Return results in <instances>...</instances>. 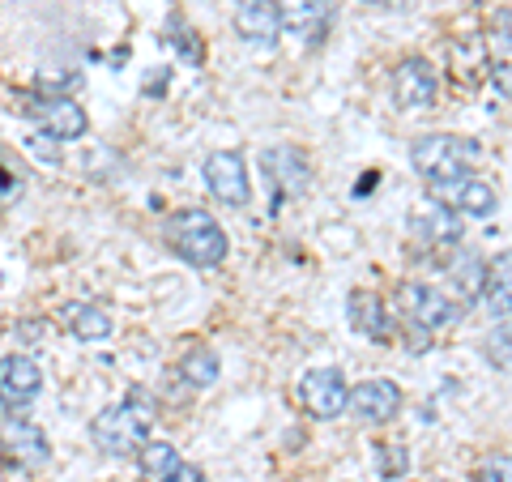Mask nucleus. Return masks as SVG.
Returning <instances> with one entry per match:
<instances>
[{"label":"nucleus","instance_id":"f257e3e1","mask_svg":"<svg viewBox=\"0 0 512 482\" xmlns=\"http://www.w3.org/2000/svg\"><path fill=\"white\" fill-rule=\"evenodd\" d=\"M167 244L171 252L180 256V261L197 265V269H214L227 261V231L218 227V222L205 214V210H180L167 218Z\"/></svg>","mask_w":512,"mask_h":482},{"label":"nucleus","instance_id":"f03ea898","mask_svg":"<svg viewBox=\"0 0 512 482\" xmlns=\"http://www.w3.org/2000/svg\"><path fill=\"white\" fill-rule=\"evenodd\" d=\"M150 427H154V406H146L141 393H133L124 406L103 410L99 419L90 423V436L107 457H128L150 440Z\"/></svg>","mask_w":512,"mask_h":482},{"label":"nucleus","instance_id":"7ed1b4c3","mask_svg":"<svg viewBox=\"0 0 512 482\" xmlns=\"http://www.w3.org/2000/svg\"><path fill=\"white\" fill-rule=\"evenodd\" d=\"M470 146L466 141H457V137H448V133H431V137H419L414 141V150H410V163L414 171L423 175V180L431 188H444V184H461V180H470Z\"/></svg>","mask_w":512,"mask_h":482},{"label":"nucleus","instance_id":"20e7f679","mask_svg":"<svg viewBox=\"0 0 512 482\" xmlns=\"http://www.w3.org/2000/svg\"><path fill=\"white\" fill-rule=\"evenodd\" d=\"M397 312L406 316V325L414 333H436V329H448L453 320L461 316V308L448 295H440L436 286H419V282H410L397 291Z\"/></svg>","mask_w":512,"mask_h":482},{"label":"nucleus","instance_id":"39448f33","mask_svg":"<svg viewBox=\"0 0 512 482\" xmlns=\"http://www.w3.org/2000/svg\"><path fill=\"white\" fill-rule=\"evenodd\" d=\"M205 188L214 192L222 205H231V210H244L252 201V180H248V167L244 158L235 150H218L205 158Z\"/></svg>","mask_w":512,"mask_h":482},{"label":"nucleus","instance_id":"423d86ee","mask_svg":"<svg viewBox=\"0 0 512 482\" xmlns=\"http://www.w3.org/2000/svg\"><path fill=\"white\" fill-rule=\"evenodd\" d=\"M393 99H397V107H406V111L436 107V99H440L436 69H431L427 60H419V56L402 60L397 64V73H393Z\"/></svg>","mask_w":512,"mask_h":482},{"label":"nucleus","instance_id":"0eeeda50","mask_svg":"<svg viewBox=\"0 0 512 482\" xmlns=\"http://www.w3.org/2000/svg\"><path fill=\"white\" fill-rule=\"evenodd\" d=\"M299 401L312 419H338L346 410V380L338 367H316L299 384Z\"/></svg>","mask_w":512,"mask_h":482},{"label":"nucleus","instance_id":"6e6552de","mask_svg":"<svg viewBox=\"0 0 512 482\" xmlns=\"http://www.w3.org/2000/svg\"><path fill=\"white\" fill-rule=\"evenodd\" d=\"M30 120H39L43 133H52L56 141H77L86 137V111L82 103H73L69 94H56V99H30Z\"/></svg>","mask_w":512,"mask_h":482},{"label":"nucleus","instance_id":"1a4fd4ad","mask_svg":"<svg viewBox=\"0 0 512 482\" xmlns=\"http://www.w3.org/2000/svg\"><path fill=\"white\" fill-rule=\"evenodd\" d=\"M346 410L359 423H389L402 410V389L393 380H363L359 389H346Z\"/></svg>","mask_w":512,"mask_h":482},{"label":"nucleus","instance_id":"9d476101","mask_svg":"<svg viewBox=\"0 0 512 482\" xmlns=\"http://www.w3.org/2000/svg\"><path fill=\"white\" fill-rule=\"evenodd\" d=\"M39 389H43V372L35 359H26V355L0 359V406L22 410L39 397Z\"/></svg>","mask_w":512,"mask_h":482},{"label":"nucleus","instance_id":"9b49d317","mask_svg":"<svg viewBox=\"0 0 512 482\" xmlns=\"http://www.w3.org/2000/svg\"><path fill=\"white\" fill-rule=\"evenodd\" d=\"M265 180L274 184V201L282 205L286 197H299L303 188H308V158H303L299 150L291 146H278V150H269L265 154Z\"/></svg>","mask_w":512,"mask_h":482},{"label":"nucleus","instance_id":"f8f14e48","mask_svg":"<svg viewBox=\"0 0 512 482\" xmlns=\"http://www.w3.org/2000/svg\"><path fill=\"white\" fill-rule=\"evenodd\" d=\"M410 231H414V239H423V244H453L461 235V214L453 205L431 197V201H419L410 210Z\"/></svg>","mask_w":512,"mask_h":482},{"label":"nucleus","instance_id":"ddd939ff","mask_svg":"<svg viewBox=\"0 0 512 482\" xmlns=\"http://www.w3.org/2000/svg\"><path fill=\"white\" fill-rule=\"evenodd\" d=\"M278 9V26L291 30V35L303 39H320L329 26V13H333V0H274Z\"/></svg>","mask_w":512,"mask_h":482},{"label":"nucleus","instance_id":"4468645a","mask_svg":"<svg viewBox=\"0 0 512 482\" xmlns=\"http://www.w3.org/2000/svg\"><path fill=\"white\" fill-rule=\"evenodd\" d=\"M235 30L244 35L248 43H261V47H274L278 39V9L274 0H239L235 5Z\"/></svg>","mask_w":512,"mask_h":482},{"label":"nucleus","instance_id":"2eb2a0df","mask_svg":"<svg viewBox=\"0 0 512 482\" xmlns=\"http://www.w3.org/2000/svg\"><path fill=\"white\" fill-rule=\"evenodd\" d=\"M346 316H350V329L363 333V337H372V342H389V337H393V316H389V308H384L372 291H355V295H350Z\"/></svg>","mask_w":512,"mask_h":482},{"label":"nucleus","instance_id":"dca6fc26","mask_svg":"<svg viewBox=\"0 0 512 482\" xmlns=\"http://www.w3.org/2000/svg\"><path fill=\"white\" fill-rule=\"evenodd\" d=\"M436 201H453V210L470 214V218H487L495 214V205H500V197H495V188L483 184V180H461V184H444L436 188Z\"/></svg>","mask_w":512,"mask_h":482},{"label":"nucleus","instance_id":"f3484780","mask_svg":"<svg viewBox=\"0 0 512 482\" xmlns=\"http://www.w3.org/2000/svg\"><path fill=\"white\" fill-rule=\"evenodd\" d=\"M0 444H5V453L18 465H43L47 461V436L39 427H30V423H9L5 436H0Z\"/></svg>","mask_w":512,"mask_h":482},{"label":"nucleus","instance_id":"a211bd4d","mask_svg":"<svg viewBox=\"0 0 512 482\" xmlns=\"http://www.w3.org/2000/svg\"><path fill=\"white\" fill-rule=\"evenodd\" d=\"M141 453V474H146V482H167L175 474V465H180V453H175V444H163V440H146L137 448Z\"/></svg>","mask_w":512,"mask_h":482},{"label":"nucleus","instance_id":"6ab92c4d","mask_svg":"<svg viewBox=\"0 0 512 482\" xmlns=\"http://www.w3.org/2000/svg\"><path fill=\"white\" fill-rule=\"evenodd\" d=\"M180 372L188 384H197V389H210V384L218 380V355L214 350H205V346H192L184 363H180Z\"/></svg>","mask_w":512,"mask_h":482},{"label":"nucleus","instance_id":"aec40b11","mask_svg":"<svg viewBox=\"0 0 512 482\" xmlns=\"http://www.w3.org/2000/svg\"><path fill=\"white\" fill-rule=\"evenodd\" d=\"M69 329L82 337V342H103V337L111 333V316L103 308H69Z\"/></svg>","mask_w":512,"mask_h":482},{"label":"nucleus","instance_id":"412c9836","mask_svg":"<svg viewBox=\"0 0 512 482\" xmlns=\"http://www.w3.org/2000/svg\"><path fill=\"white\" fill-rule=\"evenodd\" d=\"M483 291H487V303H491V312L508 320V252L487 269V282H483Z\"/></svg>","mask_w":512,"mask_h":482},{"label":"nucleus","instance_id":"4be33fe9","mask_svg":"<svg viewBox=\"0 0 512 482\" xmlns=\"http://www.w3.org/2000/svg\"><path fill=\"white\" fill-rule=\"evenodd\" d=\"M487 265L478 261L474 252H466L461 256V265H457V286H461V299H478L483 295V282H487V273H483Z\"/></svg>","mask_w":512,"mask_h":482},{"label":"nucleus","instance_id":"5701e85b","mask_svg":"<svg viewBox=\"0 0 512 482\" xmlns=\"http://www.w3.org/2000/svg\"><path fill=\"white\" fill-rule=\"evenodd\" d=\"M77 82H82V77L69 73V69H39L35 94H39V99H56V94H69Z\"/></svg>","mask_w":512,"mask_h":482},{"label":"nucleus","instance_id":"b1692460","mask_svg":"<svg viewBox=\"0 0 512 482\" xmlns=\"http://www.w3.org/2000/svg\"><path fill=\"white\" fill-rule=\"evenodd\" d=\"M474 482H508V457H491L474 470Z\"/></svg>","mask_w":512,"mask_h":482},{"label":"nucleus","instance_id":"393cba45","mask_svg":"<svg viewBox=\"0 0 512 482\" xmlns=\"http://www.w3.org/2000/svg\"><path fill=\"white\" fill-rule=\"evenodd\" d=\"M167 482H205V474L197 470V465H184V461H180V465H175V474H171Z\"/></svg>","mask_w":512,"mask_h":482}]
</instances>
